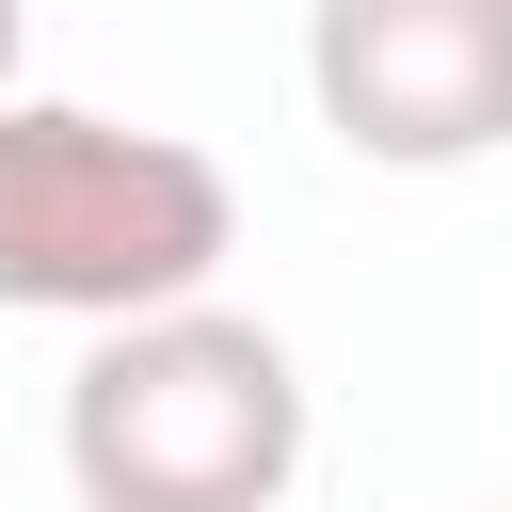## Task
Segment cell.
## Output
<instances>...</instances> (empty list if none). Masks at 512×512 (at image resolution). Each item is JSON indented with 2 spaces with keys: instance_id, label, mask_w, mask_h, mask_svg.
Returning a JSON list of instances; mask_svg holds the SVG:
<instances>
[{
  "instance_id": "1",
  "label": "cell",
  "mask_w": 512,
  "mask_h": 512,
  "mask_svg": "<svg viewBox=\"0 0 512 512\" xmlns=\"http://www.w3.org/2000/svg\"><path fill=\"white\" fill-rule=\"evenodd\" d=\"M224 240H240V192L208 144L80 112V96H0V304L16 320H80V336L176 320L208 304Z\"/></svg>"
},
{
  "instance_id": "2",
  "label": "cell",
  "mask_w": 512,
  "mask_h": 512,
  "mask_svg": "<svg viewBox=\"0 0 512 512\" xmlns=\"http://www.w3.org/2000/svg\"><path fill=\"white\" fill-rule=\"evenodd\" d=\"M304 352L240 304L128 320L64 368V480L80 512H288L304 480Z\"/></svg>"
},
{
  "instance_id": "3",
  "label": "cell",
  "mask_w": 512,
  "mask_h": 512,
  "mask_svg": "<svg viewBox=\"0 0 512 512\" xmlns=\"http://www.w3.org/2000/svg\"><path fill=\"white\" fill-rule=\"evenodd\" d=\"M320 128L384 176H464L512 144V0H320L304 16Z\"/></svg>"
},
{
  "instance_id": "4",
  "label": "cell",
  "mask_w": 512,
  "mask_h": 512,
  "mask_svg": "<svg viewBox=\"0 0 512 512\" xmlns=\"http://www.w3.org/2000/svg\"><path fill=\"white\" fill-rule=\"evenodd\" d=\"M16 64H32V16H16V0H0V96H16Z\"/></svg>"
}]
</instances>
